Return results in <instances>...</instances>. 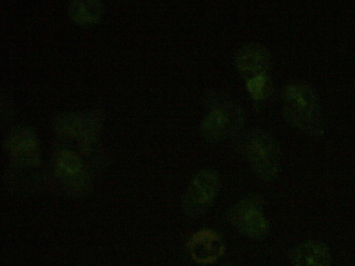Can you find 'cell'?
Instances as JSON below:
<instances>
[{
  "label": "cell",
  "mask_w": 355,
  "mask_h": 266,
  "mask_svg": "<svg viewBox=\"0 0 355 266\" xmlns=\"http://www.w3.org/2000/svg\"><path fill=\"white\" fill-rule=\"evenodd\" d=\"M210 110L203 118L200 131L209 143H218L236 133L244 122L241 109L221 95L214 94L208 100Z\"/></svg>",
  "instance_id": "1"
},
{
  "label": "cell",
  "mask_w": 355,
  "mask_h": 266,
  "mask_svg": "<svg viewBox=\"0 0 355 266\" xmlns=\"http://www.w3.org/2000/svg\"><path fill=\"white\" fill-rule=\"evenodd\" d=\"M283 112L286 120L303 129H316L320 122L318 100L313 89L305 83L287 85L282 92Z\"/></svg>",
  "instance_id": "2"
},
{
  "label": "cell",
  "mask_w": 355,
  "mask_h": 266,
  "mask_svg": "<svg viewBox=\"0 0 355 266\" xmlns=\"http://www.w3.org/2000/svg\"><path fill=\"white\" fill-rule=\"evenodd\" d=\"M241 152L257 175L264 181L274 178L278 163V148L268 133L253 130L246 134L241 143Z\"/></svg>",
  "instance_id": "3"
},
{
  "label": "cell",
  "mask_w": 355,
  "mask_h": 266,
  "mask_svg": "<svg viewBox=\"0 0 355 266\" xmlns=\"http://www.w3.org/2000/svg\"><path fill=\"white\" fill-rule=\"evenodd\" d=\"M220 185V176L215 170L206 169L196 173L182 198L185 213L190 217L204 214L213 204Z\"/></svg>",
  "instance_id": "4"
},
{
  "label": "cell",
  "mask_w": 355,
  "mask_h": 266,
  "mask_svg": "<svg viewBox=\"0 0 355 266\" xmlns=\"http://www.w3.org/2000/svg\"><path fill=\"white\" fill-rule=\"evenodd\" d=\"M231 224L242 234L251 238H263L269 224L264 215L263 201L256 195L242 199L229 211Z\"/></svg>",
  "instance_id": "5"
},
{
  "label": "cell",
  "mask_w": 355,
  "mask_h": 266,
  "mask_svg": "<svg viewBox=\"0 0 355 266\" xmlns=\"http://www.w3.org/2000/svg\"><path fill=\"white\" fill-rule=\"evenodd\" d=\"M187 248L193 260L204 265L214 263L225 252L220 236L207 229L194 233L188 241Z\"/></svg>",
  "instance_id": "6"
},
{
  "label": "cell",
  "mask_w": 355,
  "mask_h": 266,
  "mask_svg": "<svg viewBox=\"0 0 355 266\" xmlns=\"http://www.w3.org/2000/svg\"><path fill=\"white\" fill-rule=\"evenodd\" d=\"M236 66L240 73L248 79L266 74L270 62L268 51L259 44L243 46L236 53Z\"/></svg>",
  "instance_id": "7"
},
{
  "label": "cell",
  "mask_w": 355,
  "mask_h": 266,
  "mask_svg": "<svg viewBox=\"0 0 355 266\" xmlns=\"http://www.w3.org/2000/svg\"><path fill=\"white\" fill-rule=\"evenodd\" d=\"M10 154L17 161L35 164L39 160V148L35 134L23 128L17 130L9 141Z\"/></svg>",
  "instance_id": "8"
},
{
  "label": "cell",
  "mask_w": 355,
  "mask_h": 266,
  "mask_svg": "<svg viewBox=\"0 0 355 266\" xmlns=\"http://www.w3.org/2000/svg\"><path fill=\"white\" fill-rule=\"evenodd\" d=\"M57 168L61 177L71 183L83 182V165L76 154L62 151L57 159Z\"/></svg>",
  "instance_id": "9"
},
{
  "label": "cell",
  "mask_w": 355,
  "mask_h": 266,
  "mask_svg": "<svg viewBox=\"0 0 355 266\" xmlns=\"http://www.w3.org/2000/svg\"><path fill=\"white\" fill-rule=\"evenodd\" d=\"M72 18L78 24L87 25L95 23L102 12V5L96 1H73L70 6Z\"/></svg>",
  "instance_id": "10"
},
{
  "label": "cell",
  "mask_w": 355,
  "mask_h": 266,
  "mask_svg": "<svg viewBox=\"0 0 355 266\" xmlns=\"http://www.w3.org/2000/svg\"><path fill=\"white\" fill-rule=\"evenodd\" d=\"M246 88L252 98L263 100L270 93L271 82L267 74H262L248 79Z\"/></svg>",
  "instance_id": "11"
},
{
  "label": "cell",
  "mask_w": 355,
  "mask_h": 266,
  "mask_svg": "<svg viewBox=\"0 0 355 266\" xmlns=\"http://www.w3.org/2000/svg\"><path fill=\"white\" fill-rule=\"evenodd\" d=\"M224 266H233V265H224Z\"/></svg>",
  "instance_id": "12"
}]
</instances>
